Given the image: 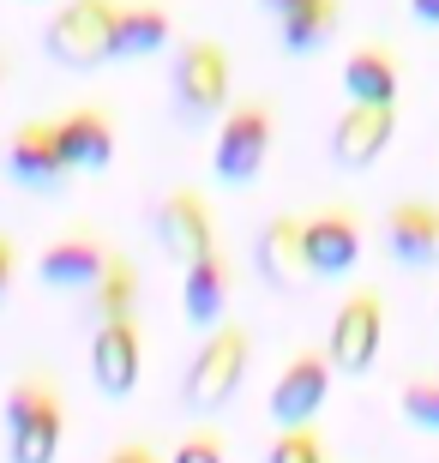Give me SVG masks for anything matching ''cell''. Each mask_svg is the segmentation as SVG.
I'll list each match as a JSON object with an SVG mask.
<instances>
[{
  "label": "cell",
  "mask_w": 439,
  "mask_h": 463,
  "mask_svg": "<svg viewBox=\"0 0 439 463\" xmlns=\"http://www.w3.org/2000/svg\"><path fill=\"white\" fill-rule=\"evenodd\" d=\"M229 295H235V271H229L223 247H211V253L181 265V319L186 326L211 331L223 313H229Z\"/></svg>",
  "instance_id": "cell-16"
},
{
  "label": "cell",
  "mask_w": 439,
  "mask_h": 463,
  "mask_svg": "<svg viewBox=\"0 0 439 463\" xmlns=\"http://www.w3.org/2000/svg\"><path fill=\"white\" fill-rule=\"evenodd\" d=\"M6 175L24 193H61L67 187L72 169H67V156H61L54 120H18L13 138H6Z\"/></svg>",
  "instance_id": "cell-9"
},
{
  "label": "cell",
  "mask_w": 439,
  "mask_h": 463,
  "mask_svg": "<svg viewBox=\"0 0 439 463\" xmlns=\"http://www.w3.org/2000/svg\"><path fill=\"white\" fill-rule=\"evenodd\" d=\"M229 90H235V67H229V49L217 36H193L181 43L169 61V103L181 127H211V120L229 109Z\"/></svg>",
  "instance_id": "cell-2"
},
{
  "label": "cell",
  "mask_w": 439,
  "mask_h": 463,
  "mask_svg": "<svg viewBox=\"0 0 439 463\" xmlns=\"http://www.w3.org/2000/svg\"><path fill=\"white\" fill-rule=\"evenodd\" d=\"M331 355L325 349H301V355L289 361L283 373H277V385H271V421L277 428H301V421H313V415L325 410V397H331Z\"/></svg>",
  "instance_id": "cell-11"
},
{
  "label": "cell",
  "mask_w": 439,
  "mask_h": 463,
  "mask_svg": "<svg viewBox=\"0 0 439 463\" xmlns=\"http://www.w3.org/2000/svg\"><path fill=\"white\" fill-rule=\"evenodd\" d=\"M386 253L404 271H439V205L434 199H397L386 205Z\"/></svg>",
  "instance_id": "cell-13"
},
{
  "label": "cell",
  "mask_w": 439,
  "mask_h": 463,
  "mask_svg": "<svg viewBox=\"0 0 439 463\" xmlns=\"http://www.w3.org/2000/svg\"><path fill=\"white\" fill-rule=\"evenodd\" d=\"M301 259H307V277H349L361 265V223L349 211L301 217Z\"/></svg>",
  "instance_id": "cell-14"
},
{
  "label": "cell",
  "mask_w": 439,
  "mask_h": 463,
  "mask_svg": "<svg viewBox=\"0 0 439 463\" xmlns=\"http://www.w3.org/2000/svg\"><path fill=\"white\" fill-rule=\"evenodd\" d=\"M175 43V18L163 0H120L115 6V61H151Z\"/></svg>",
  "instance_id": "cell-17"
},
{
  "label": "cell",
  "mask_w": 439,
  "mask_h": 463,
  "mask_svg": "<svg viewBox=\"0 0 439 463\" xmlns=\"http://www.w3.org/2000/svg\"><path fill=\"white\" fill-rule=\"evenodd\" d=\"M265 463H325V439L313 421H301V428H277V439H271Z\"/></svg>",
  "instance_id": "cell-22"
},
{
  "label": "cell",
  "mask_w": 439,
  "mask_h": 463,
  "mask_svg": "<svg viewBox=\"0 0 439 463\" xmlns=\"http://www.w3.org/2000/svg\"><path fill=\"white\" fill-rule=\"evenodd\" d=\"M169 463H229V439H223L217 428H193L175 439Z\"/></svg>",
  "instance_id": "cell-24"
},
{
  "label": "cell",
  "mask_w": 439,
  "mask_h": 463,
  "mask_svg": "<svg viewBox=\"0 0 439 463\" xmlns=\"http://www.w3.org/2000/svg\"><path fill=\"white\" fill-rule=\"evenodd\" d=\"M379 344H386V301H379V289L343 295L338 313H331V337H325V355H331V367H338V373H349V379L373 373Z\"/></svg>",
  "instance_id": "cell-6"
},
{
  "label": "cell",
  "mask_w": 439,
  "mask_h": 463,
  "mask_svg": "<svg viewBox=\"0 0 439 463\" xmlns=\"http://www.w3.org/2000/svg\"><path fill=\"white\" fill-rule=\"evenodd\" d=\"M109 463H157V451H151V446H138V439H127V446H120Z\"/></svg>",
  "instance_id": "cell-27"
},
{
  "label": "cell",
  "mask_w": 439,
  "mask_h": 463,
  "mask_svg": "<svg viewBox=\"0 0 439 463\" xmlns=\"http://www.w3.org/2000/svg\"><path fill=\"white\" fill-rule=\"evenodd\" d=\"M343 90L349 103H397L404 97V67L386 43H361V49L343 61Z\"/></svg>",
  "instance_id": "cell-19"
},
{
  "label": "cell",
  "mask_w": 439,
  "mask_h": 463,
  "mask_svg": "<svg viewBox=\"0 0 439 463\" xmlns=\"http://www.w3.org/2000/svg\"><path fill=\"white\" fill-rule=\"evenodd\" d=\"M343 24V0H301V6H289L277 18V43L283 54H320Z\"/></svg>",
  "instance_id": "cell-20"
},
{
  "label": "cell",
  "mask_w": 439,
  "mask_h": 463,
  "mask_svg": "<svg viewBox=\"0 0 439 463\" xmlns=\"http://www.w3.org/2000/svg\"><path fill=\"white\" fill-rule=\"evenodd\" d=\"M271 145H277V103L271 97H247V103H229L217 115V145H211V175L223 187H253L271 163Z\"/></svg>",
  "instance_id": "cell-3"
},
{
  "label": "cell",
  "mask_w": 439,
  "mask_h": 463,
  "mask_svg": "<svg viewBox=\"0 0 439 463\" xmlns=\"http://www.w3.org/2000/svg\"><path fill=\"white\" fill-rule=\"evenodd\" d=\"M54 138H61V156H67L72 175H102L115 163V120L102 103H79L54 120Z\"/></svg>",
  "instance_id": "cell-15"
},
{
  "label": "cell",
  "mask_w": 439,
  "mask_h": 463,
  "mask_svg": "<svg viewBox=\"0 0 439 463\" xmlns=\"http://www.w3.org/2000/svg\"><path fill=\"white\" fill-rule=\"evenodd\" d=\"M397 410H404L409 428L439 433V379H409L404 392H397Z\"/></svg>",
  "instance_id": "cell-23"
},
{
  "label": "cell",
  "mask_w": 439,
  "mask_h": 463,
  "mask_svg": "<svg viewBox=\"0 0 439 463\" xmlns=\"http://www.w3.org/2000/svg\"><path fill=\"white\" fill-rule=\"evenodd\" d=\"M259 6H265V13H271V18H283V13H289V6H301V0H259Z\"/></svg>",
  "instance_id": "cell-28"
},
{
  "label": "cell",
  "mask_w": 439,
  "mask_h": 463,
  "mask_svg": "<svg viewBox=\"0 0 439 463\" xmlns=\"http://www.w3.org/2000/svg\"><path fill=\"white\" fill-rule=\"evenodd\" d=\"M253 259H259V277L271 289H301L307 283V259H301V217L295 211H277L253 241Z\"/></svg>",
  "instance_id": "cell-18"
},
{
  "label": "cell",
  "mask_w": 439,
  "mask_h": 463,
  "mask_svg": "<svg viewBox=\"0 0 439 463\" xmlns=\"http://www.w3.org/2000/svg\"><path fill=\"white\" fill-rule=\"evenodd\" d=\"M115 6L120 0H67L43 24V49L54 67L67 72H97L115 61Z\"/></svg>",
  "instance_id": "cell-5"
},
{
  "label": "cell",
  "mask_w": 439,
  "mask_h": 463,
  "mask_svg": "<svg viewBox=\"0 0 439 463\" xmlns=\"http://www.w3.org/2000/svg\"><path fill=\"white\" fill-rule=\"evenodd\" d=\"M102 265H109V241H102L97 229H67V235H54L49 247H43L36 277L61 295H85L102 277Z\"/></svg>",
  "instance_id": "cell-12"
},
{
  "label": "cell",
  "mask_w": 439,
  "mask_h": 463,
  "mask_svg": "<svg viewBox=\"0 0 439 463\" xmlns=\"http://www.w3.org/2000/svg\"><path fill=\"white\" fill-rule=\"evenodd\" d=\"M391 138H397V103H349L331 120V163L361 175L386 156Z\"/></svg>",
  "instance_id": "cell-10"
},
{
  "label": "cell",
  "mask_w": 439,
  "mask_h": 463,
  "mask_svg": "<svg viewBox=\"0 0 439 463\" xmlns=\"http://www.w3.org/2000/svg\"><path fill=\"white\" fill-rule=\"evenodd\" d=\"M151 229H157L163 259H175V265H186V259H199V253H211V247H217V211H211V199H205L199 187L163 193V205H157Z\"/></svg>",
  "instance_id": "cell-7"
},
{
  "label": "cell",
  "mask_w": 439,
  "mask_h": 463,
  "mask_svg": "<svg viewBox=\"0 0 439 463\" xmlns=\"http://www.w3.org/2000/svg\"><path fill=\"white\" fill-rule=\"evenodd\" d=\"M247 355H253V337H247V326H229V319H217V326L205 331V344L193 349V361H186L181 373V403L193 415H217L229 397L241 392V379H247Z\"/></svg>",
  "instance_id": "cell-4"
},
{
  "label": "cell",
  "mask_w": 439,
  "mask_h": 463,
  "mask_svg": "<svg viewBox=\"0 0 439 463\" xmlns=\"http://www.w3.org/2000/svg\"><path fill=\"white\" fill-rule=\"evenodd\" d=\"M85 295H91V301H85V319H91V326H102V319H133V313H138V271H133V259L109 253L102 277L91 283Z\"/></svg>",
  "instance_id": "cell-21"
},
{
  "label": "cell",
  "mask_w": 439,
  "mask_h": 463,
  "mask_svg": "<svg viewBox=\"0 0 439 463\" xmlns=\"http://www.w3.org/2000/svg\"><path fill=\"white\" fill-rule=\"evenodd\" d=\"M145 373V331H138V313L133 319H102L91 326V379H97L102 397H127Z\"/></svg>",
  "instance_id": "cell-8"
},
{
  "label": "cell",
  "mask_w": 439,
  "mask_h": 463,
  "mask_svg": "<svg viewBox=\"0 0 439 463\" xmlns=\"http://www.w3.org/2000/svg\"><path fill=\"white\" fill-rule=\"evenodd\" d=\"M0 428H6V463H54L67 439V403L49 373H18L0 403Z\"/></svg>",
  "instance_id": "cell-1"
},
{
  "label": "cell",
  "mask_w": 439,
  "mask_h": 463,
  "mask_svg": "<svg viewBox=\"0 0 439 463\" xmlns=\"http://www.w3.org/2000/svg\"><path fill=\"white\" fill-rule=\"evenodd\" d=\"M13 283H18V241L6 235V229H0V307H6Z\"/></svg>",
  "instance_id": "cell-25"
},
{
  "label": "cell",
  "mask_w": 439,
  "mask_h": 463,
  "mask_svg": "<svg viewBox=\"0 0 439 463\" xmlns=\"http://www.w3.org/2000/svg\"><path fill=\"white\" fill-rule=\"evenodd\" d=\"M6 72H13V67H6V49H0V97H6Z\"/></svg>",
  "instance_id": "cell-29"
},
{
  "label": "cell",
  "mask_w": 439,
  "mask_h": 463,
  "mask_svg": "<svg viewBox=\"0 0 439 463\" xmlns=\"http://www.w3.org/2000/svg\"><path fill=\"white\" fill-rule=\"evenodd\" d=\"M409 18H415L422 31H439V0H409Z\"/></svg>",
  "instance_id": "cell-26"
}]
</instances>
